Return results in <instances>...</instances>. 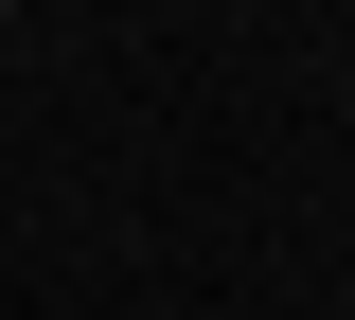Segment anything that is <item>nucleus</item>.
<instances>
[{
	"label": "nucleus",
	"instance_id": "f257e3e1",
	"mask_svg": "<svg viewBox=\"0 0 355 320\" xmlns=\"http://www.w3.org/2000/svg\"><path fill=\"white\" fill-rule=\"evenodd\" d=\"M0 18H18V0H0Z\"/></svg>",
	"mask_w": 355,
	"mask_h": 320
}]
</instances>
